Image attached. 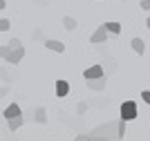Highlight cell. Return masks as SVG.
I'll return each instance as SVG.
<instances>
[{
    "label": "cell",
    "instance_id": "6da1fadb",
    "mask_svg": "<svg viewBox=\"0 0 150 141\" xmlns=\"http://www.w3.org/2000/svg\"><path fill=\"white\" fill-rule=\"evenodd\" d=\"M90 135H96V137H105V139L112 141L114 137H117V121H110L105 123V125H99V128H94Z\"/></svg>",
    "mask_w": 150,
    "mask_h": 141
},
{
    "label": "cell",
    "instance_id": "7a4b0ae2",
    "mask_svg": "<svg viewBox=\"0 0 150 141\" xmlns=\"http://www.w3.org/2000/svg\"><path fill=\"white\" fill-rule=\"evenodd\" d=\"M139 112H137V103L134 101H123L121 103V119L123 121H132V119H137Z\"/></svg>",
    "mask_w": 150,
    "mask_h": 141
},
{
    "label": "cell",
    "instance_id": "3957f363",
    "mask_svg": "<svg viewBox=\"0 0 150 141\" xmlns=\"http://www.w3.org/2000/svg\"><path fill=\"white\" fill-rule=\"evenodd\" d=\"M23 56H25V47L20 45V47H13V49H9V52H7L5 61L9 63V65H18V63L23 61Z\"/></svg>",
    "mask_w": 150,
    "mask_h": 141
},
{
    "label": "cell",
    "instance_id": "277c9868",
    "mask_svg": "<svg viewBox=\"0 0 150 141\" xmlns=\"http://www.w3.org/2000/svg\"><path fill=\"white\" fill-rule=\"evenodd\" d=\"M99 76H105V69L101 63H94V65L83 69V79H99Z\"/></svg>",
    "mask_w": 150,
    "mask_h": 141
},
{
    "label": "cell",
    "instance_id": "5b68a950",
    "mask_svg": "<svg viewBox=\"0 0 150 141\" xmlns=\"http://www.w3.org/2000/svg\"><path fill=\"white\" fill-rule=\"evenodd\" d=\"M85 85L90 87V90H94V92H103L108 85L105 76H99V79H85Z\"/></svg>",
    "mask_w": 150,
    "mask_h": 141
},
{
    "label": "cell",
    "instance_id": "8992f818",
    "mask_svg": "<svg viewBox=\"0 0 150 141\" xmlns=\"http://www.w3.org/2000/svg\"><path fill=\"white\" fill-rule=\"evenodd\" d=\"M108 36H110V34H108V31H105V27L101 25L99 29H96V31L92 34V36H90V43H92V45H101V43H105V40H108Z\"/></svg>",
    "mask_w": 150,
    "mask_h": 141
},
{
    "label": "cell",
    "instance_id": "52a82bcc",
    "mask_svg": "<svg viewBox=\"0 0 150 141\" xmlns=\"http://www.w3.org/2000/svg\"><path fill=\"white\" fill-rule=\"evenodd\" d=\"M45 47L52 49V52H58V54L65 52V43H61V40H56V38H47V40H45Z\"/></svg>",
    "mask_w": 150,
    "mask_h": 141
},
{
    "label": "cell",
    "instance_id": "ba28073f",
    "mask_svg": "<svg viewBox=\"0 0 150 141\" xmlns=\"http://www.w3.org/2000/svg\"><path fill=\"white\" fill-rule=\"evenodd\" d=\"M67 94H69V83H67V81H63V79H58L56 81V96L65 98Z\"/></svg>",
    "mask_w": 150,
    "mask_h": 141
},
{
    "label": "cell",
    "instance_id": "9c48e42d",
    "mask_svg": "<svg viewBox=\"0 0 150 141\" xmlns=\"http://www.w3.org/2000/svg\"><path fill=\"white\" fill-rule=\"evenodd\" d=\"M18 114H23V110H20V105H18V103L7 105L5 112H2V117H5V119H13V117H18Z\"/></svg>",
    "mask_w": 150,
    "mask_h": 141
},
{
    "label": "cell",
    "instance_id": "30bf717a",
    "mask_svg": "<svg viewBox=\"0 0 150 141\" xmlns=\"http://www.w3.org/2000/svg\"><path fill=\"white\" fill-rule=\"evenodd\" d=\"M23 123H25V117L18 114V117H13V119H7V128L11 130V132H16L18 128H23Z\"/></svg>",
    "mask_w": 150,
    "mask_h": 141
},
{
    "label": "cell",
    "instance_id": "8fae6325",
    "mask_svg": "<svg viewBox=\"0 0 150 141\" xmlns=\"http://www.w3.org/2000/svg\"><path fill=\"white\" fill-rule=\"evenodd\" d=\"M103 27H105L108 34H114V36H117V34H121V27H123V25H121V23H114V20H110V23H103Z\"/></svg>",
    "mask_w": 150,
    "mask_h": 141
},
{
    "label": "cell",
    "instance_id": "7c38bea8",
    "mask_svg": "<svg viewBox=\"0 0 150 141\" xmlns=\"http://www.w3.org/2000/svg\"><path fill=\"white\" fill-rule=\"evenodd\" d=\"M125 123L128 121H123V119H117V137H114V139L117 141H123V137H125Z\"/></svg>",
    "mask_w": 150,
    "mask_h": 141
},
{
    "label": "cell",
    "instance_id": "4fadbf2b",
    "mask_svg": "<svg viewBox=\"0 0 150 141\" xmlns=\"http://www.w3.org/2000/svg\"><path fill=\"white\" fill-rule=\"evenodd\" d=\"M130 45H132V49H134L139 56H144V54H146V43L141 40V38H132V43H130Z\"/></svg>",
    "mask_w": 150,
    "mask_h": 141
},
{
    "label": "cell",
    "instance_id": "5bb4252c",
    "mask_svg": "<svg viewBox=\"0 0 150 141\" xmlns=\"http://www.w3.org/2000/svg\"><path fill=\"white\" fill-rule=\"evenodd\" d=\"M76 18H72V16H65V18H63V27H65V29L67 31H74L76 29Z\"/></svg>",
    "mask_w": 150,
    "mask_h": 141
},
{
    "label": "cell",
    "instance_id": "9a60e30c",
    "mask_svg": "<svg viewBox=\"0 0 150 141\" xmlns=\"http://www.w3.org/2000/svg\"><path fill=\"white\" fill-rule=\"evenodd\" d=\"M31 119H34L36 123H47V112H45V108H38L36 114H34Z\"/></svg>",
    "mask_w": 150,
    "mask_h": 141
},
{
    "label": "cell",
    "instance_id": "2e32d148",
    "mask_svg": "<svg viewBox=\"0 0 150 141\" xmlns=\"http://www.w3.org/2000/svg\"><path fill=\"white\" fill-rule=\"evenodd\" d=\"M9 27H11V23L7 18H0V31H9Z\"/></svg>",
    "mask_w": 150,
    "mask_h": 141
},
{
    "label": "cell",
    "instance_id": "e0dca14e",
    "mask_svg": "<svg viewBox=\"0 0 150 141\" xmlns=\"http://www.w3.org/2000/svg\"><path fill=\"white\" fill-rule=\"evenodd\" d=\"M20 45H23V43H20V38H11V40L7 43V47H9V49H13V47H20Z\"/></svg>",
    "mask_w": 150,
    "mask_h": 141
},
{
    "label": "cell",
    "instance_id": "ac0fdd59",
    "mask_svg": "<svg viewBox=\"0 0 150 141\" xmlns=\"http://www.w3.org/2000/svg\"><path fill=\"white\" fill-rule=\"evenodd\" d=\"M141 98H144L146 103H150V90H144V92H141Z\"/></svg>",
    "mask_w": 150,
    "mask_h": 141
},
{
    "label": "cell",
    "instance_id": "d6986e66",
    "mask_svg": "<svg viewBox=\"0 0 150 141\" xmlns=\"http://www.w3.org/2000/svg\"><path fill=\"white\" fill-rule=\"evenodd\" d=\"M90 141H110V139H105V137H96V135H90Z\"/></svg>",
    "mask_w": 150,
    "mask_h": 141
},
{
    "label": "cell",
    "instance_id": "ffe728a7",
    "mask_svg": "<svg viewBox=\"0 0 150 141\" xmlns=\"http://www.w3.org/2000/svg\"><path fill=\"white\" fill-rule=\"evenodd\" d=\"M141 9L148 11V9H150V0H141Z\"/></svg>",
    "mask_w": 150,
    "mask_h": 141
},
{
    "label": "cell",
    "instance_id": "44dd1931",
    "mask_svg": "<svg viewBox=\"0 0 150 141\" xmlns=\"http://www.w3.org/2000/svg\"><path fill=\"white\" fill-rule=\"evenodd\" d=\"M7 94H9V87H0V98L7 96Z\"/></svg>",
    "mask_w": 150,
    "mask_h": 141
},
{
    "label": "cell",
    "instance_id": "7402d4cb",
    "mask_svg": "<svg viewBox=\"0 0 150 141\" xmlns=\"http://www.w3.org/2000/svg\"><path fill=\"white\" fill-rule=\"evenodd\" d=\"M85 110H88V103H81V105H79V114H83Z\"/></svg>",
    "mask_w": 150,
    "mask_h": 141
},
{
    "label": "cell",
    "instance_id": "603a6c76",
    "mask_svg": "<svg viewBox=\"0 0 150 141\" xmlns=\"http://www.w3.org/2000/svg\"><path fill=\"white\" fill-rule=\"evenodd\" d=\"M85 139H88V135H79V137H76L74 141H85Z\"/></svg>",
    "mask_w": 150,
    "mask_h": 141
},
{
    "label": "cell",
    "instance_id": "cb8c5ba5",
    "mask_svg": "<svg viewBox=\"0 0 150 141\" xmlns=\"http://www.w3.org/2000/svg\"><path fill=\"white\" fill-rule=\"evenodd\" d=\"M5 7H7V2H5V0H0V11H2Z\"/></svg>",
    "mask_w": 150,
    "mask_h": 141
},
{
    "label": "cell",
    "instance_id": "d4e9b609",
    "mask_svg": "<svg viewBox=\"0 0 150 141\" xmlns=\"http://www.w3.org/2000/svg\"><path fill=\"white\" fill-rule=\"evenodd\" d=\"M85 141H90V135H88V139H85Z\"/></svg>",
    "mask_w": 150,
    "mask_h": 141
}]
</instances>
